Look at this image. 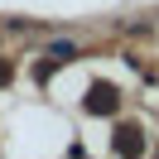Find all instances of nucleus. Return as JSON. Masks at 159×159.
Returning <instances> with one entry per match:
<instances>
[{"label":"nucleus","instance_id":"nucleus-1","mask_svg":"<svg viewBox=\"0 0 159 159\" xmlns=\"http://www.w3.org/2000/svg\"><path fill=\"white\" fill-rule=\"evenodd\" d=\"M82 106H87V116H116L120 97H116V87H111V82H97V87L82 97Z\"/></svg>","mask_w":159,"mask_h":159},{"label":"nucleus","instance_id":"nucleus-2","mask_svg":"<svg viewBox=\"0 0 159 159\" xmlns=\"http://www.w3.org/2000/svg\"><path fill=\"white\" fill-rule=\"evenodd\" d=\"M111 149H116L120 159H140L145 154V135H140L135 125H120L116 135H111Z\"/></svg>","mask_w":159,"mask_h":159},{"label":"nucleus","instance_id":"nucleus-3","mask_svg":"<svg viewBox=\"0 0 159 159\" xmlns=\"http://www.w3.org/2000/svg\"><path fill=\"white\" fill-rule=\"evenodd\" d=\"M82 53L77 39H48V48H43V63H53V68H63V63H72Z\"/></svg>","mask_w":159,"mask_h":159},{"label":"nucleus","instance_id":"nucleus-4","mask_svg":"<svg viewBox=\"0 0 159 159\" xmlns=\"http://www.w3.org/2000/svg\"><path fill=\"white\" fill-rule=\"evenodd\" d=\"M10 77H15V68H10V58H0V87H10Z\"/></svg>","mask_w":159,"mask_h":159}]
</instances>
